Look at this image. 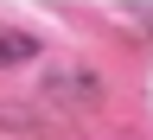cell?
Segmentation results:
<instances>
[{
  "label": "cell",
  "instance_id": "obj_1",
  "mask_svg": "<svg viewBox=\"0 0 153 140\" xmlns=\"http://www.w3.org/2000/svg\"><path fill=\"white\" fill-rule=\"evenodd\" d=\"M45 96H51V102L96 108V102H102V76H96V70H83V64H57V70L45 76Z\"/></svg>",
  "mask_w": 153,
  "mask_h": 140
},
{
  "label": "cell",
  "instance_id": "obj_2",
  "mask_svg": "<svg viewBox=\"0 0 153 140\" xmlns=\"http://www.w3.org/2000/svg\"><path fill=\"white\" fill-rule=\"evenodd\" d=\"M26 57H38V38L26 26H0V70H7V64H26Z\"/></svg>",
  "mask_w": 153,
  "mask_h": 140
}]
</instances>
